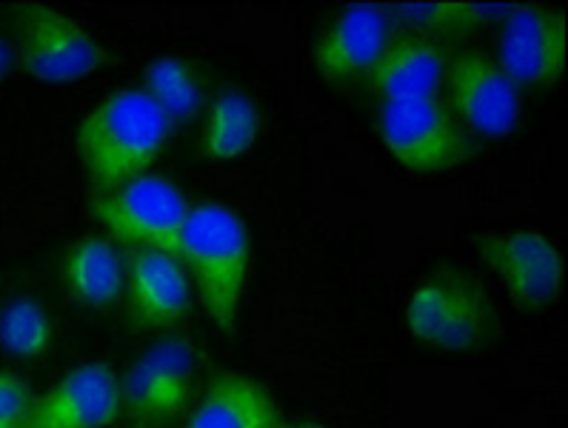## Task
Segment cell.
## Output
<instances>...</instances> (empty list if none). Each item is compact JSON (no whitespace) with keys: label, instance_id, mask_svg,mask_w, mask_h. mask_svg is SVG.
Returning a JSON list of instances; mask_svg holds the SVG:
<instances>
[{"label":"cell","instance_id":"cell-1","mask_svg":"<svg viewBox=\"0 0 568 428\" xmlns=\"http://www.w3.org/2000/svg\"><path fill=\"white\" fill-rule=\"evenodd\" d=\"M174 126L138 86L103 98L74 129L83 174L98 194L152 174Z\"/></svg>","mask_w":568,"mask_h":428},{"label":"cell","instance_id":"cell-2","mask_svg":"<svg viewBox=\"0 0 568 428\" xmlns=\"http://www.w3.org/2000/svg\"><path fill=\"white\" fill-rule=\"evenodd\" d=\"M178 261L197 286L214 328L232 335L252 272V241L241 214L212 201L189 206Z\"/></svg>","mask_w":568,"mask_h":428},{"label":"cell","instance_id":"cell-3","mask_svg":"<svg viewBox=\"0 0 568 428\" xmlns=\"http://www.w3.org/2000/svg\"><path fill=\"white\" fill-rule=\"evenodd\" d=\"M408 335L440 351H475L497 328V308L480 277L440 268L417 283L403 308Z\"/></svg>","mask_w":568,"mask_h":428},{"label":"cell","instance_id":"cell-4","mask_svg":"<svg viewBox=\"0 0 568 428\" xmlns=\"http://www.w3.org/2000/svg\"><path fill=\"white\" fill-rule=\"evenodd\" d=\"M377 132L388 154L415 174L452 172L477 154V137L443 98L381 103Z\"/></svg>","mask_w":568,"mask_h":428},{"label":"cell","instance_id":"cell-5","mask_svg":"<svg viewBox=\"0 0 568 428\" xmlns=\"http://www.w3.org/2000/svg\"><path fill=\"white\" fill-rule=\"evenodd\" d=\"M12 14L18 61L34 81L63 86L101 72L109 63V52L101 41L74 21L72 14L43 3H18Z\"/></svg>","mask_w":568,"mask_h":428},{"label":"cell","instance_id":"cell-6","mask_svg":"<svg viewBox=\"0 0 568 428\" xmlns=\"http://www.w3.org/2000/svg\"><path fill=\"white\" fill-rule=\"evenodd\" d=\"M92 214L109 232V241L129 248H158L178 257L186 194L163 174H143L112 192L94 194Z\"/></svg>","mask_w":568,"mask_h":428},{"label":"cell","instance_id":"cell-7","mask_svg":"<svg viewBox=\"0 0 568 428\" xmlns=\"http://www.w3.org/2000/svg\"><path fill=\"white\" fill-rule=\"evenodd\" d=\"M443 101L468 132L486 141H500L520 121V89L495 58L483 52L448 58Z\"/></svg>","mask_w":568,"mask_h":428},{"label":"cell","instance_id":"cell-8","mask_svg":"<svg viewBox=\"0 0 568 428\" xmlns=\"http://www.w3.org/2000/svg\"><path fill=\"white\" fill-rule=\"evenodd\" d=\"M477 255L520 308H546L562 288L566 263L555 241L537 228L491 232L477 241Z\"/></svg>","mask_w":568,"mask_h":428},{"label":"cell","instance_id":"cell-9","mask_svg":"<svg viewBox=\"0 0 568 428\" xmlns=\"http://www.w3.org/2000/svg\"><path fill=\"white\" fill-rule=\"evenodd\" d=\"M121 415V377L106 360H92L74 366L47 395L34 397L29 428H109Z\"/></svg>","mask_w":568,"mask_h":428},{"label":"cell","instance_id":"cell-10","mask_svg":"<svg viewBox=\"0 0 568 428\" xmlns=\"http://www.w3.org/2000/svg\"><path fill=\"white\" fill-rule=\"evenodd\" d=\"M503 72L523 86H551L566 72V18L551 7H515L500 38Z\"/></svg>","mask_w":568,"mask_h":428},{"label":"cell","instance_id":"cell-11","mask_svg":"<svg viewBox=\"0 0 568 428\" xmlns=\"http://www.w3.org/2000/svg\"><path fill=\"white\" fill-rule=\"evenodd\" d=\"M392 38V14L381 7L357 3L341 9L317 34L312 61L323 81L335 86L366 81Z\"/></svg>","mask_w":568,"mask_h":428},{"label":"cell","instance_id":"cell-12","mask_svg":"<svg viewBox=\"0 0 568 428\" xmlns=\"http://www.w3.org/2000/svg\"><path fill=\"white\" fill-rule=\"evenodd\" d=\"M129 320L143 332H161L186 320L192 283L174 255L158 248H132L126 261Z\"/></svg>","mask_w":568,"mask_h":428},{"label":"cell","instance_id":"cell-13","mask_svg":"<svg viewBox=\"0 0 568 428\" xmlns=\"http://www.w3.org/2000/svg\"><path fill=\"white\" fill-rule=\"evenodd\" d=\"M448 54L435 34H395L368 72V86L383 103L443 98Z\"/></svg>","mask_w":568,"mask_h":428},{"label":"cell","instance_id":"cell-14","mask_svg":"<svg viewBox=\"0 0 568 428\" xmlns=\"http://www.w3.org/2000/svg\"><path fill=\"white\" fill-rule=\"evenodd\" d=\"M281 422L277 400L263 383L226 371L212 377L186 428H281Z\"/></svg>","mask_w":568,"mask_h":428},{"label":"cell","instance_id":"cell-15","mask_svg":"<svg viewBox=\"0 0 568 428\" xmlns=\"http://www.w3.org/2000/svg\"><path fill=\"white\" fill-rule=\"evenodd\" d=\"M63 288L87 308H109L126 292V261L109 237H81L61 266Z\"/></svg>","mask_w":568,"mask_h":428},{"label":"cell","instance_id":"cell-16","mask_svg":"<svg viewBox=\"0 0 568 428\" xmlns=\"http://www.w3.org/2000/svg\"><path fill=\"white\" fill-rule=\"evenodd\" d=\"M261 109L243 89H223L209 103L197 154L206 163H234L246 157L261 137Z\"/></svg>","mask_w":568,"mask_h":428},{"label":"cell","instance_id":"cell-17","mask_svg":"<svg viewBox=\"0 0 568 428\" xmlns=\"http://www.w3.org/2000/svg\"><path fill=\"white\" fill-rule=\"evenodd\" d=\"M143 92L149 101L166 114L172 126L194 121V114L203 106V92L197 72L189 61L178 54H163L152 61L143 72Z\"/></svg>","mask_w":568,"mask_h":428},{"label":"cell","instance_id":"cell-18","mask_svg":"<svg viewBox=\"0 0 568 428\" xmlns=\"http://www.w3.org/2000/svg\"><path fill=\"white\" fill-rule=\"evenodd\" d=\"M58 326L38 297L18 295L0 308V346L18 360H41L54 348Z\"/></svg>","mask_w":568,"mask_h":428},{"label":"cell","instance_id":"cell-19","mask_svg":"<svg viewBox=\"0 0 568 428\" xmlns=\"http://www.w3.org/2000/svg\"><path fill=\"white\" fill-rule=\"evenodd\" d=\"M515 3H412V7H388L386 12L395 14V21L408 27L412 32L435 34V32H463L475 29L488 21H503Z\"/></svg>","mask_w":568,"mask_h":428},{"label":"cell","instance_id":"cell-20","mask_svg":"<svg viewBox=\"0 0 568 428\" xmlns=\"http://www.w3.org/2000/svg\"><path fill=\"white\" fill-rule=\"evenodd\" d=\"M138 363L166 391V397L174 406L181 408V411L189 406L194 375H197V348H194L189 337H172V340L154 343L152 348H146L138 357Z\"/></svg>","mask_w":568,"mask_h":428},{"label":"cell","instance_id":"cell-21","mask_svg":"<svg viewBox=\"0 0 568 428\" xmlns=\"http://www.w3.org/2000/svg\"><path fill=\"white\" fill-rule=\"evenodd\" d=\"M32 408V386L14 371H0V428H29Z\"/></svg>","mask_w":568,"mask_h":428},{"label":"cell","instance_id":"cell-22","mask_svg":"<svg viewBox=\"0 0 568 428\" xmlns=\"http://www.w3.org/2000/svg\"><path fill=\"white\" fill-rule=\"evenodd\" d=\"M14 63V49H12V41L7 38V32H3V27H0V83L7 81L9 69H12Z\"/></svg>","mask_w":568,"mask_h":428},{"label":"cell","instance_id":"cell-23","mask_svg":"<svg viewBox=\"0 0 568 428\" xmlns=\"http://www.w3.org/2000/svg\"><path fill=\"white\" fill-rule=\"evenodd\" d=\"M281 428H326V426H321V422H312V420H297V422L283 420Z\"/></svg>","mask_w":568,"mask_h":428}]
</instances>
